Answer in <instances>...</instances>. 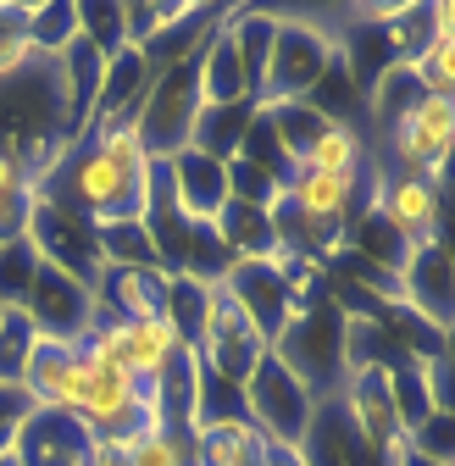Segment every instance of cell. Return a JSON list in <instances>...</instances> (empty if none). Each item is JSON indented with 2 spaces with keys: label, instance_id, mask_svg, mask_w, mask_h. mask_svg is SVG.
I'll use <instances>...</instances> for the list:
<instances>
[{
  "label": "cell",
  "instance_id": "cell-1",
  "mask_svg": "<svg viewBox=\"0 0 455 466\" xmlns=\"http://www.w3.org/2000/svg\"><path fill=\"white\" fill-rule=\"evenodd\" d=\"M345 317L350 311L333 295H311L283 322V333L267 344L272 356L311 389V400H333L339 383H345Z\"/></svg>",
  "mask_w": 455,
  "mask_h": 466
},
{
  "label": "cell",
  "instance_id": "cell-15",
  "mask_svg": "<svg viewBox=\"0 0 455 466\" xmlns=\"http://www.w3.org/2000/svg\"><path fill=\"white\" fill-rule=\"evenodd\" d=\"M222 12H228V6H167V12H161V28L139 45L150 78L167 73V67H178V62H189V56H200L206 39L217 34Z\"/></svg>",
  "mask_w": 455,
  "mask_h": 466
},
{
  "label": "cell",
  "instance_id": "cell-23",
  "mask_svg": "<svg viewBox=\"0 0 455 466\" xmlns=\"http://www.w3.org/2000/svg\"><path fill=\"white\" fill-rule=\"evenodd\" d=\"M267 111V123H272V134H278V150H283V167H300L306 161V150L322 139V128L333 123V116L317 106V100H295V106H261Z\"/></svg>",
  "mask_w": 455,
  "mask_h": 466
},
{
  "label": "cell",
  "instance_id": "cell-8",
  "mask_svg": "<svg viewBox=\"0 0 455 466\" xmlns=\"http://www.w3.org/2000/svg\"><path fill=\"white\" fill-rule=\"evenodd\" d=\"M372 211L406 250H422L444 233V189H433L422 172L372 167Z\"/></svg>",
  "mask_w": 455,
  "mask_h": 466
},
{
  "label": "cell",
  "instance_id": "cell-4",
  "mask_svg": "<svg viewBox=\"0 0 455 466\" xmlns=\"http://www.w3.org/2000/svg\"><path fill=\"white\" fill-rule=\"evenodd\" d=\"M222 289H228V295H234V306L261 328L267 344L283 333V322L300 311V300L317 295L311 267H289V261H234V267L222 272Z\"/></svg>",
  "mask_w": 455,
  "mask_h": 466
},
{
  "label": "cell",
  "instance_id": "cell-21",
  "mask_svg": "<svg viewBox=\"0 0 455 466\" xmlns=\"http://www.w3.org/2000/svg\"><path fill=\"white\" fill-rule=\"evenodd\" d=\"M211 233L222 239V250L234 261H278V239H272V217L261 206L245 200H228L211 222Z\"/></svg>",
  "mask_w": 455,
  "mask_h": 466
},
{
  "label": "cell",
  "instance_id": "cell-29",
  "mask_svg": "<svg viewBox=\"0 0 455 466\" xmlns=\"http://www.w3.org/2000/svg\"><path fill=\"white\" fill-rule=\"evenodd\" d=\"M34 344H39V333L23 311H0V389H23Z\"/></svg>",
  "mask_w": 455,
  "mask_h": 466
},
{
  "label": "cell",
  "instance_id": "cell-11",
  "mask_svg": "<svg viewBox=\"0 0 455 466\" xmlns=\"http://www.w3.org/2000/svg\"><path fill=\"white\" fill-rule=\"evenodd\" d=\"M28 239L39 250L45 267L67 272L78 283H100V250H95V228L84 217H73L67 206H50V200H34V217H28Z\"/></svg>",
  "mask_w": 455,
  "mask_h": 466
},
{
  "label": "cell",
  "instance_id": "cell-25",
  "mask_svg": "<svg viewBox=\"0 0 455 466\" xmlns=\"http://www.w3.org/2000/svg\"><path fill=\"white\" fill-rule=\"evenodd\" d=\"M367 139L345 123V116H339V123H328L322 128V139L306 150V161L300 167H311V172H367Z\"/></svg>",
  "mask_w": 455,
  "mask_h": 466
},
{
  "label": "cell",
  "instance_id": "cell-3",
  "mask_svg": "<svg viewBox=\"0 0 455 466\" xmlns=\"http://www.w3.org/2000/svg\"><path fill=\"white\" fill-rule=\"evenodd\" d=\"M195 111H200V56L167 67L150 78L134 123H139V139H145V156L161 167L173 161L178 150H189V134H195Z\"/></svg>",
  "mask_w": 455,
  "mask_h": 466
},
{
  "label": "cell",
  "instance_id": "cell-7",
  "mask_svg": "<svg viewBox=\"0 0 455 466\" xmlns=\"http://www.w3.org/2000/svg\"><path fill=\"white\" fill-rule=\"evenodd\" d=\"M23 317L34 322V333L45 344H73L78 350L100 322V295L89 283H78V278L39 261V272L28 283V300H23Z\"/></svg>",
  "mask_w": 455,
  "mask_h": 466
},
{
  "label": "cell",
  "instance_id": "cell-13",
  "mask_svg": "<svg viewBox=\"0 0 455 466\" xmlns=\"http://www.w3.org/2000/svg\"><path fill=\"white\" fill-rule=\"evenodd\" d=\"M161 178H167L173 206L195 222H217V211L228 206V161L206 150H178L173 161H161Z\"/></svg>",
  "mask_w": 455,
  "mask_h": 466
},
{
  "label": "cell",
  "instance_id": "cell-19",
  "mask_svg": "<svg viewBox=\"0 0 455 466\" xmlns=\"http://www.w3.org/2000/svg\"><path fill=\"white\" fill-rule=\"evenodd\" d=\"M189 455H195V466H261L267 461V439L250 428V417L200 422L189 433Z\"/></svg>",
  "mask_w": 455,
  "mask_h": 466
},
{
  "label": "cell",
  "instance_id": "cell-5",
  "mask_svg": "<svg viewBox=\"0 0 455 466\" xmlns=\"http://www.w3.org/2000/svg\"><path fill=\"white\" fill-rule=\"evenodd\" d=\"M245 417H250V428L267 439V444H283V450H295L300 439H306V428H311V417H317V400H311V389L283 367L272 350L261 356V367L245 378Z\"/></svg>",
  "mask_w": 455,
  "mask_h": 466
},
{
  "label": "cell",
  "instance_id": "cell-20",
  "mask_svg": "<svg viewBox=\"0 0 455 466\" xmlns=\"http://www.w3.org/2000/svg\"><path fill=\"white\" fill-rule=\"evenodd\" d=\"M228 100H256V89H250V73L239 62V45L228 34V23H217V34L200 50V106H228Z\"/></svg>",
  "mask_w": 455,
  "mask_h": 466
},
{
  "label": "cell",
  "instance_id": "cell-22",
  "mask_svg": "<svg viewBox=\"0 0 455 466\" xmlns=\"http://www.w3.org/2000/svg\"><path fill=\"white\" fill-rule=\"evenodd\" d=\"M256 116V100H228V106H200L195 111V134H189V150H206L217 161H234L239 156V139Z\"/></svg>",
  "mask_w": 455,
  "mask_h": 466
},
{
  "label": "cell",
  "instance_id": "cell-24",
  "mask_svg": "<svg viewBox=\"0 0 455 466\" xmlns=\"http://www.w3.org/2000/svg\"><path fill=\"white\" fill-rule=\"evenodd\" d=\"M95 250H100V272L106 267H161L156 245L139 217H123V222H100L95 228ZM167 272V267H161Z\"/></svg>",
  "mask_w": 455,
  "mask_h": 466
},
{
  "label": "cell",
  "instance_id": "cell-18",
  "mask_svg": "<svg viewBox=\"0 0 455 466\" xmlns=\"http://www.w3.org/2000/svg\"><path fill=\"white\" fill-rule=\"evenodd\" d=\"M150 89V67H145V56L139 50H111L106 56V73H100V95H95V116H89V128H106V123H123V116L139 111Z\"/></svg>",
  "mask_w": 455,
  "mask_h": 466
},
{
  "label": "cell",
  "instance_id": "cell-17",
  "mask_svg": "<svg viewBox=\"0 0 455 466\" xmlns=\"http://www.w3.org/2000/svg\"><path fill=\"white\" fill-rule=\"evenodd\" d=\"M167 278L161 267H106L95 295L100 311L111 317H128V322H167Z\"/></svg>",
  "mask_w": 455,
  "mask_h": 466
},
{
  "label": "cell",
  "instance_id": "cell-26",
  "mask_svg": "<svg viewBox=\"0 0 455 466\" xmlns=\"http://www.w3.org/2000/svg\"><path fill=\"white\" fill-rule=\"evenodd\" d=\"M23 34H28L34 56H62L78 39V0H45V6H28Z\"/></svg>",
  "mask_w": 455,
  "mask_h": 466
},
{
  "label": "cell",
  "instance_id": "cell-2",
  "mask_svg": "<svg viewBox=\"0 0 455 466\" xmlns=\"http://www.w3.org/2000/svg\"><path fill=\"white\" fill-rule=\"evenodd\" d=\"M333 67H339V39L333 34H322L306 17H278L272 23V45H267V67H261L256 106L311 100Z\"/></svg>",
  "mask_w": 455,
  "mask_h": 466
},
{
  "label": "cell",
  "instance_id": "cell-33",
  "mask_svg": "<svg viewBox=\"0 0 455 466\" xmlns=\"http://www.w3.org/2000/svg\"><path fill=\"white\" fill-rule=\"evenodd\" d=\"M17 189H34V178L23 172V161H12L6 150H0V200H6V195H17Z\"/></svg>",
  "mask_w": 455,
  "mask_h": 466
},
{
  "label": "cell",
  "instance_id": "cell-9",
  "mask_svg": "<svg viewBox=\"0 0 455 466\" xmlns=\"http://www.w3.org/2000/svg\"><path fill=\"white\" fill-rule=\"evenodd\" d=\"M195 350H200V361H206L217 378H228L234 389H245V378H250V372L261 367V356H267V339H261V328L234 306V295L217 283V295H211V311H206V328H200Z\"/></svg>",
  "mask_w": 455,
  "mask_h": 466
},
{
  "label": "cell",
  "instance_id": "cell-30",
  "mask_svg": "<svg viewBox=\"0 0 455 466\" xmlns=\"http://www.w3.org/2000/svg\"><path fill=\"white\" fill-rule=\"evenodd\" d=\"M78 39L84 45H95L100 56H111V50H123L128 39H123V0H78Z\"/></svg>",
  "mask_w": 455,
  "mask_h": 466
},
{
  "label": "cell",
  "instance_id": "cell-34",
  "mask_svg": "<svg viewBox=\"0 0 455 466\" xmlns=\"http://www.w3.org/2000/svg\"><path fill=\"white\" fill-rule=\"evenodd\" d=\"M261 466H267V461H261Z\"/></svg>",
  "mask_w": 455,
  "mask_h": 466
},
{
  "label": "cell",
  "instance_id": "cell-28",
  "mask_svg": "<svg viewBox=\"0 0 455 466\" xmlns=\"http://www.w3.org/2000/svg\"><path fill=\"white\" fill-rule=\"evenodd\" d=\"M367 100H372V116H378V128H389V123H400V116H406V111L422 100V89H417V78L406 73V62H389V67L372 78Z\"/></svg>",
  "mask_w": 455,
  "mask_h": 466
},
{
  "label": "cell",
  "instance_id": "cell-6",
  "mask_svg": "<svg viewBox=\"0 0 455 466\" xmlns=\"http://www.w3.org/2000/svg\"><path fill=\"white\" fill-rule=\"evenodd\" d=\"M184 344L189 339H178L167 322H128V317H111V311H100L95 333L84 339V350H89L95 361L117 367L134 383H156L167 367H173V356H178Z\"/></svg>",
  "mask_w": 455,
  "mask_h": 466
},
{
  "label": "cell",
  "instance_id": "cell-31",
  "mask_svg": "<svg viewBox=\"0 0 455 466\" xmlns=\"http://www.w3.org/2000/svg\"><path fill=\"white\" fill-rule=\"evenodd\" d=\"M28 417H34V400L23 389H0V455L17 450V433H23Z\"/></svg>",
  "mask_w": 455,
  "mask_h": 466
},
{
  "label": "cell",
  "instance_id": "cell-27",
  "mask_svg": "<svg viewBox=\"0 0 455 466\" xmlns=\"http://www.w3.org/2000/svg\"><path fill=\"white\" fill-rule=\"evenodd\" d=\"M34 272H39V250L28 233L23 239H0V311H23Z\"/></svg>",
  "mask_w": 455,
  "mask_h": 466
},
{
  "label": "cell",
  "instance_id": "cell-32",
  "mask_svg": "<svg viewBox=\"0 0 455 466\" xmlns=\"http://www.w3.org/2000/svg\"><path fill=\"white\" fill-rule=\"evenodd\" d=\"M34 189H17V195H6L0 200V239H23L28 233V217H34Z\"/></svg>",
  "mask_w": 455,
  "mask_h": 466
},
{
  "label": "cell",
  "instance_id": "cell-10",
  "mask_svg": "<svg viewBox=\"0 0 455 466\" xmlns=\"http://www.w3.org/2000/svg\"><path fill=\"white\" fill-rule=\"evenodd\" d=\"M450 139H455V100L450 95H422L400 123L383 128V150L394 172H428L439 161H450Z\"/></svg>",
  "mask_w": 455,
  "mask_h": 466
},
{
  "label": "cell",
  "instance_id": "cell-14",
  "mask_svg": "<svg viewBox=\"0 0 455 466\" xmlns=\"http://www.w3.org/2000/svg\"><path fill=\"white\" fill-rule=\"evenodd\" d=\"M95 444H100V439H95L73 411H45V405H34V417H28L23 433H17L23 466H89Z\"/></svg>",
  "mask_w": 455,
  "mask_h": 466
},
{
  "label": "cell",
  "instance_id": "cell-12",
  "mask_svg": "<svg viewBox=\"0 0 455 466\" xmlns=\"http://www.w3.org/2000/svg\"><path fill=\"white\" fill-rule=\"evenodd\" d=\"M394 295H400V311H411L433 333L450 328V250H444V239H433V245H422L400 261Z\"/></svg>",
  "mask_w": 455,
  "mask_h": 466
},
{
  "label": "cell",
  "instance_id": "cell-16",
  "mask_svg": "<svg viewBox=\"0 0 455 466\" xmlns=\"http://www.w3.org/2000/svg\"><path fill=\"white\" fill-rule=\"evenodd\" d=\"M283 200L311 211V217H333L345 222L356 211H367V172H311V167H295L289 178H283Z\"/></svg>",
  "mask_w": 455,
  "mask_h": 466
}]
</instances>
